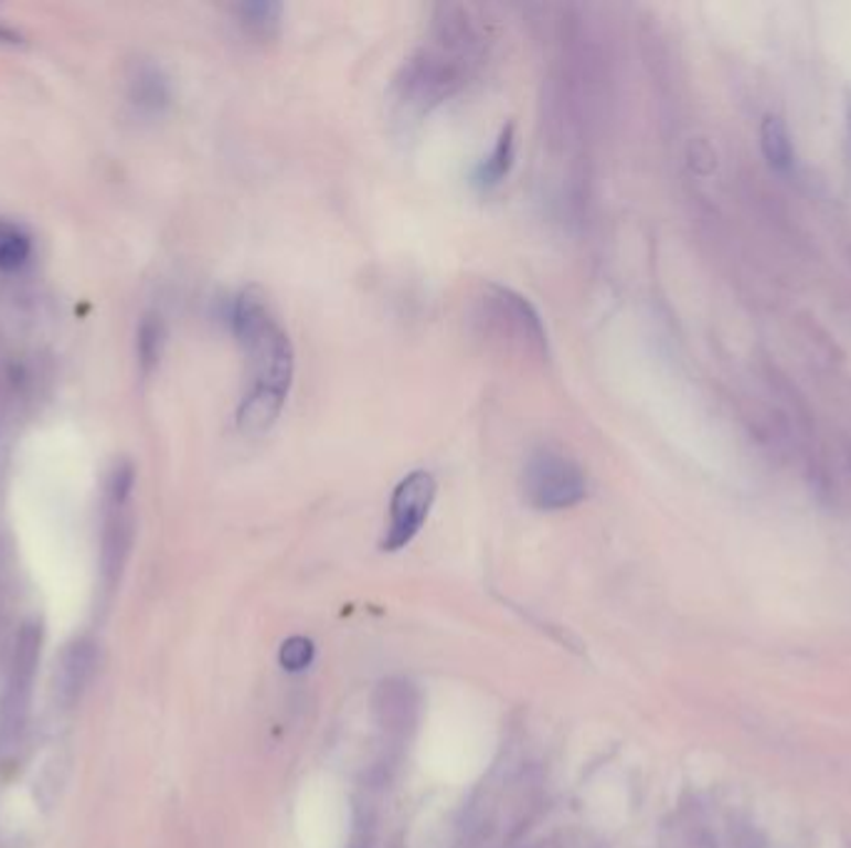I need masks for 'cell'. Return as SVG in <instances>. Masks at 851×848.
Masks as SVG:
<instances>
[{
	"instance_id": "obj_4",
	"label": "cell",
	"mask_w": 851,
	"mask_h": 848,
	"mask_svg": "<svg viewBox=\"0 0 851 848\" xmlns=\"http://www.w3.org/2000/svg\"><path fill=\"white\" fill-rule=\"evenodd\" d=\"M523 492L538 510H565L588 498V476L565 451L541 446L525 460Z\"/></svg>"
},
{
	"instance_id": "obj_5",
	"label": "cell",
	"mask_w": 851,
	"mask_h": 848,
	"mask_svg": "<svg viewBox=\"0 0 851 848\" xmlns=\"http://www.w3.org/2000/svg\"><path fill=\"white\" fill-rule=\"evenodd\" d=\"M436 478L428 470H411L398 480L389 502V526L381 538V550L396 552L414 540L436 500Z\"/></svg>"
},
{
	"instance_id": "obj_7",
	"label": "cell",
	"mask_w": 851,
	"mask_h": 848,
	"mask_svg": "<svg viewBox=\"0 0 851 848\" xmlns=\"http://www.w3.org/2000/svg\"><path fill=\"white\" fill-rule=\"evenodd\" d=\"M132 103L148 115H160L170 105V83L158 65L140 63L130 75Z\"/></svg>"
},
{
	"instance_id": "obj_13",
	"label": "cell",
	"mask_w": 851,
	"mask_h": 848,
	"mask_svg": "<svg viewBox=\"0 0 851 848\" xmlns=\"http://www.w3.org/2000/svg\"><path fill=\"white\" fill-rule=\"evenodd\" d=\"M127 545H130V526L123 516H115L110 528H107V540H105V570L107 575H115L120 570L123 560L127 555Z\"/></svg>"
},
{
	"instance_id": "obj_2",
	"label": "cell",
	"mask_w": 851,
	"mask_h": 848,
	"mask_svg": "<svg viewBox=\"0 0 851 848\" xmlns=\"http://www.w3.org/2000/svg\"><path fill=\"white\" fill-rule=\"evenodd\" d=\"M483 55L481 28L464 6H438L432 38L411 53L394 77V100L406 113H432L461 91Z\"/></svg>"
},
{
	"instance_id": "obj_14",
	"label": "cell",
	"mask_w": 851,
	"mask_h": 848,
	"mask_svg": "<svg viewBox=\"0 0 851 848\" xmlns=\"http://www.w3.org/2000/svg\"><path fill=\"white\" fill-rule=\"evenodd\" d=\"M315 659V645L307 637H289L279 649V662L287 672H301Z\"/></svg>"
},
{
	"instance_id": "obj_9",
	"label": "cell",
	"mask_w": 851,
	"mask_h": 848,
	"mask_svg": "<svg viewBox=\"0 0 851 848\" xmlns=\"http://www.w3.org/2000/svg\"><path fill=\"white\" fill-rule=\"evenodd\" d=\"M38 657H41V627L28 625V627H23L21 637H18L15 659H13V682H11L13 707L23 704V699L28 695V687H31V682H33Z\"/></svg>"
},
{
	"instance_id": "obj_3",
	"label": "cell",
	"mask_w": 851,
	"mask_h": 848,
	"mask_svg": "<svg viewBox=\"0 0 851 848\" xmlns=\"http://www.w3.org/2000/svg\"><path fill=\"white\" fill-rule=\"evenodd\" d=\"M478 319L493 339L506 343V349L523 353L528 359H547V329L541 314L518 294L501 284H488L481 294Z\"/></svg>"
},
{
	"instance_id": "obj_6",
	"label": "cell",
	"mask_w": 851,
	"mask_h": 848,
	"mask_svg": "<svg viewBox=\"0 0 851 848\" xmlns=\"http://www.w3.org/2000/svg\"><path fill=\"white\" fill-rule=\"evenodd\" d=\"M513 165H515V127L506 125L503 130L498 132L488 155H483L481 160H478L476 170L471 174V184L483 194L493 192L508 180Z\"/></svg>"
},
{
	"instance_id": "obj_16",
	"label": "cell",
	"mask_w": 851,
	"mask_h": 848,
	"mask_svg": "<svg viewBox=\"0 0 851 848\" xmlns=\"http://www.w3.org/2000/svg\"><path fill=\"white\" fill-rule=\"evenodd\" d=\"M132 486H135V470H132V466H130V463H120V466H117L113 470V476H110V500L115 502L117 508H120L123 502L127 500V496H130Z\"/></svg>"
},
{
	"instance_id": "obj_1",
	"label": "cell",
	"mask_w": 851,
	"mask_h": 848,
	"mask_svg": "<svg viewBox=\"0 0 851 848\" xmlns=\"http://www.w3.org/2000/svg\"><path fill=\"white\" fill-rule=\"evenodd\" d=\"M230 327L252 367V386L237 409V428L244 436H264L279 421L291 391L295 347L257 289H244L232 299Z\"/></svg>"
},
{
	"instance_id": "obj_12",
	"label": "cell",
	"mask_w": 851,
	"mask_h": 848,
	"mask_svg": "<svg viewBox=\"0 0 851 848\" xmlns=\"http://www.w3.org/2000/svg\"><path fill=\"white\" fill-rule=\"evenodd\" d=\"M31 256V240L13 224H0V269L15 272Z\"/></svg>"
},
{
	"instance_id": "obj_11",
	"label": "cell",
	"mask_w": 851,
	"mask_h": 848,
	"mask_svg": "<svg viewBox=\"0 0 851 848\" xmlns=\"http://www.w3.org/2000/svg\"><path fill=\"white\" fill-rule=\"evenodd\" d=\"M164 324L160 317H145L137 331V357H140V367L145 373H150L160 363L162 349H164Z\"/></svg>"
},
{
	"instance_id": "obj_15",
	"label": "cell",
	"mask_w": 851,
	"mask_h": 848,
	"mask_svg": "<svg viewBox=\"0 0 851 848\" xmlns=\"http://www.w3.org/2000/svg\"><path fill=\"white\" fill-rule=\"evenodd\" d=\"M765 150L772 165L787 167L791 162V150H789L785 127H781L777 120H772V117L765 123Z\"/></svg>"
},
{
	"instance_id": "obj_10",
	"label": "cell",
	"mask_w": 851,
	"mask_h": 848,
	"mask_svg": "<svg viewBox=\"0 0 851 848\" xmlns=\"http://www.w3.org/2000/svg\"><path fill=\"white\" fill-rule=\"evenodd\" d=\"M237 18L244 31L257 41H274L284 25V6L272 0H247L237 6Z\"/></svg>"
},
{
	"instance_id": "obj_8",
	"label": "cell",
	"mask_w": 851,
	"mask_h": 848,
	"mask_svg": "<svg viewBox=\"0 0 851 848\" xmlns=\"http://www.w3.org/2000/svg\"><path fill=\"white\" fill-rule=\"evenodd\" d=\"M95 672V647L91 643H75L67 647L61 665V695L65 702H75Z\"/></svg>"
}]
</instances>
